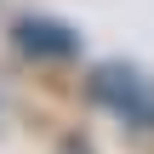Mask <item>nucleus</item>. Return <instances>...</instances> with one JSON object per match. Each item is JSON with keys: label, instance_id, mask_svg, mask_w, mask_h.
<instances>
[{"label": "nucleus", "instance_id": "f257e3e1", "mask_svg": "<svg viewBox=\"0 0 154 154\" xmlns=\"http://www.w3.org/2000/svg\"><path fill=\"white\" fill-rule=\"evenodd\" d=\"M91 91L114 109V114H126L131 126H143V131H154V80L149 74H137V69H97L91 74Z\"/></svg>", "mask_w": 154, "mask_h": 154}]
</instances>
